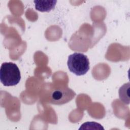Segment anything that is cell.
<instances>
[{"instance_id":"cell-5","label":"cell","mask_w":130,"mask_h":130,"mask_svg":"<svg viewBox=\"0 0 130 130\" xmlns=\"http://www.w3.org/2000/svg\"><path fill=\"white\" fill-rule=\"evenodd\" d=\"M129 83H125L123 84L119 90V95L120 100L125 104H128L129 103Z\"/></svg>"},{"instance_id":"cell-2","label":"cell","mask_w":130,"mask_h":130,"mask_svg":"<svg viewBox=\"0 0 130 130\" xmlns=\"http://www.w3.org/2000/svg\"><path fill=\"white\" fill-rule=\"evenodd\" d=\"M67 65L70 71L76 75H85L89 69L87 56L81 53L75 52L69 56Z\"/></svg>"},{"instance_id":"cell-4","label":"cell","mask_w":130,"mask_h":130,"mask_svg":"<svg viewBox=\"0 0 130 130\" xmlns=\"http://www.w3.org/2000/svg\"><path fill=\"white\" fill-rule=\"evenodd\" d=\"M36 10L40 12H49L53 9L56 5L57 1H34Z\"/></svg>"},{"instance_id":"cell-1","label":"cell","mask_w":130,"mask_h":130,"mask_svg":"<svg viewBox=\"0 0 130 130\" xmlns=\"http://www.w3.org/2000/svg\"><path fill=\"white\" fill-rule=\"evenodd\" d=\"M21 79L20 72L16 64L12 62H4L0 69V80L5 86L17 85Z\"/></svg>"},{"instance_id":"cell-3","label":"cell","mask_w":130,"mask_h":130,"mask_svg":"<svg viewBox=\"0 0 130 130\" xmlns=\"http://www.w3.org/2000/svg\"><path fill=\"white\" fill-rule=\"evenodd\" d=\"M75 95V92L68 87L55 89L51 93L50 102L55 105H62L71 101Z\"/></svg>"}]
</instances>
